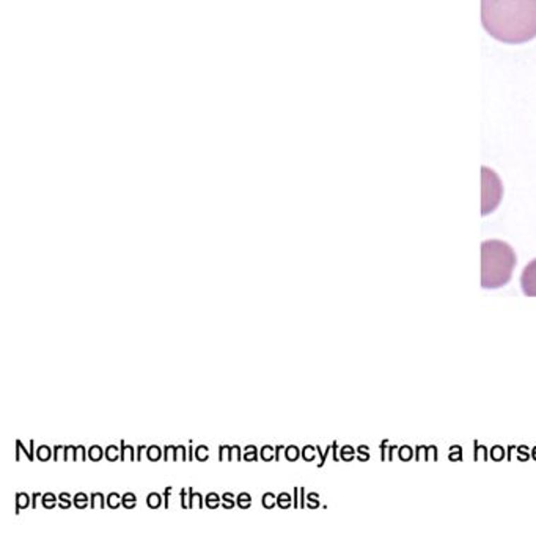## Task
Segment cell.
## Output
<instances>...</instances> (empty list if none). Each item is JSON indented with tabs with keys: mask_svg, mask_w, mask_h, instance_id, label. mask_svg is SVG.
<instances>
[{
	"mask_svg": "<svg viewBox=\"0 0 536 542\" xmlns=\"http://www.w3.org/2000/svg\"><path fill=\"white\" fill-rule=\"evenodd\" d=\"M484 30L506 44H522L536 37V0H482Z\"/></svg>",
	"mask_w": 536,
	"mask_h": 542,
	"instance_id": "6da1fadb",
	"label": "cell"
},
{
	"mask_svg": "<svg viewBox=\"0 0 536 542\" xmlns=\"http://www.w3.org/2000/svg\"><path fill=\"white\" fill-rule=\"evenodd\" d=\"M516 253L504 241L489 239L482 244V288L499 289L511 280Z\"/></svg>",
	"mask_w": 536,
	"mask_h": 542,
	"instance_id": "7a4b0ae2",
	"label": "cell"
},
{
	"mask_svg": "<svg viewBox=\"0 0 536 542\" xmlns=\"http://www.w3.org/2000/svg\"><path fill=\"white\" fill-rule=\"evenodd\" d=\"M483 206H482V214L487 215L491 214L496 207L500 205V200H502V184H500V179L494 175L492 170L486 169L483 167Z\"/></svg>",
	"mask_w": 536,
	"mask_h": 542,
	"instance_id": "3957f363",
	"label": "cell"
},
{
	"mask_svg": "<svg viewBox=\"0 0 536 542\" xmlns=\"http://www.w3.org/2000/svg\"><path fill=\"white\" fill-rule=\"evenodd\" d=\"M520 288L528 297H536V258L527 264L520 275Z\"/></svg>",
	"mask_w": 536,
	"mask_h": 542,
	"instance_id": "277c9868",
	"label": "cell"
},
{
	"mask_svg": "<svg viewBox=\"0 0 536 542\" xmlns=\"http://www.w3.org/2000/svg\"><path fill=\"white\" fill-rule=\"evenodd\" d=\"M29 503H30L29 495H27V493H24V492H19L16 495V514L19 512L20 508H27Z\"/></svg>",
	"mask_w": 536,
	"mask_h": 542,
	"instance_id": "5b68a950",
	"label": "cell"
},
{
	"mask_svg": "<svg viewBox=\"0 0 536 542\" xmlns=\"http://www.w3.org/2000/svg\"><path fill=\"white\" fill-rule=\"evenodd\" d=\"M146 503H148L150 508L156 510L161 506V497H159L157 493H151V495H148V498H146Z\"/></svg>",
	"mask_w": 536,
	"mask_h": 542,
	"instance_id": "8992f818",
	"label": "cell"
},
{
	"mask_svg": "<svg viewBox=\"0 0 536 542\" xmlns=\"http://www.w3.org/2000/svg\"><path fill=\"white\" fill-rule=\"evenodd\" d=\"M205 503H206L208 508H211V510L218 508V506H219V495H218V493H210V495L206 497Z\"/></svg>",
	"mask_w": 536,
	"mask_h": 542,
	"instance_id": "52a82bcc",
	"label": "cell"
},
{
	"mask_svg": "<svg viewBox=\"0 0 536 542\" xmlns=\"http://www.w3.org/2000/svg\"><path fill=\"white\" fill-rule=\"evenodd\" d=\"M121 505L124 506V508H134V506H136V497L132 495V493H126V495H124L123 500H121Z\"/></svg>",
	"mask_w": 536,
	"mask_h": 542,
	"instance_id": "ba28073f",
	"label": "cell"
},
{
	"mask_svg": "<svg viewBox=\"0 0 536 542\" xmlns=\"http://www.w3.org/2000/svg\"><path fill=\"white\" fill-rule=\"evenodd\" d=\"M88 457H90V459H92V461H100L101 457H102V450H101L100 447H93L92 450H90Z\"/></svg>",
	"mask_w": 536,
	"mask_h": 542,
	"instance_id": "9c48e42d",
	"label": "cell"
},
{
	"mask_svg": "<svg viewBox=\"0 0 536 542\" xmlns=\"http://www.w3.org/2000/svg\"><path fill=\"white\" fill-rule=\"evenodd\" d=\"M250 503H252V498H250L247 493H241V495L238 497V505L241 506V508H249Z\"/></svg>",
	"mask_w": 536,
	"mask_h": 542,
	"instance_id": "30bf717a",
	"label": "cell"
},
{
	"mask_svg": "<svg viewBox=\"0 0 536 542\" xmlns=\"http://www.w3.org/2000/svg\"><path fill=\"white\" fill-rule=\"evenodd\" d=\"M43 506L44 508H54L55 506V495L54 493H46L43 497Z\"/></svg>",
	"mask_w": 536,
	"mask_h": 542,
	"instance_id": "8fae6325",
	"label": "cell"
},
{
	"mask_svg": "<svg viewBox=\"0 0 536 542\" xmlns=\"http://www.w3.org/2000/svg\"><path fill=\"white\" fill-rule=\"evenodd\" d=\"M285 451H287V453H285V454H287V459H288V461H296L297 457H299V451H297L296 447L285 448Z\"/></svg>",
	"mask_w": 536,
	"mask_h": 542,
	"instance_id": "7c38bea8",
	"label": "cell"
},
{
	"mask_svg": "<svg viewBox=\"0 0 536 542\" xmlns=\"http://www.w3.org/2000/svg\"><path fill=\"white\" fill-rule=\"evenodd\" d=\"M222 506H224V508H227V510L233 508L234 502H233V493L232 492L224 493V503H222Z\"/></svg>",
	"mask_w": 536,
	"mask_h": 542,
	"instance_id": "4fadbf2b",
	"label": "cell"
},
{
	"mask_svg": "<svg viewBox=\"0 0 536 542\" xmlns=\"http://www.w3.org/2000/svg\"><path fill=\"white\" fill-rule=\"evenodd\" d=\"M274 502H277V500L273 493H266V495L263 497V506H266V508H273V506L275 505Z\"/></svg>",
	"mask_w": 536,
	"mask_h": 542,
	"instance_id": "5bb4252c",
	"label": "cell"
},
{
	"mask_svg": "<svg viewBox=\"0 0 536 542\" xmlns=\"http://www.w3.org/2000/svg\"><path fill=\"white\" fill-rule=\"evenodd\" d=\"M195 454H197V459L198 461H206L208 459V448L206 447H198L197 450H195Z\"/></svg>",
	"mask_w": 536,
	"mask_h": 542,
	"instance_id": "9a60e30c",
	"label": "cell"
},
{
	"mask_svg": "<svg viewBox=\"0 0 536 542\" xmlns=\"http://www.w3.org/2000/svg\"><path fill=\"white\" fill-rule=\"evenodd\" d=\"M277 505L280 506V508H290V497L287 493H282V495L277 498Z\"/></svg>",
	"mask_w": 536,
	"mask_h": 542,
	"instance_id": "2e32d148",
	"label": "cell"
},
{
	"mask_svg": "<svg viewBox=\"0 0 536 542\" xmlns=\"http://www.w3.org/2000/svg\"><path fill=\"white\" fill-rule=\"evenodd\" d=\"M74 505L78 506V508H83V506H87V497L83 495V493H78V495L74 497Z\"/></svg>",
	"mask_w": 536,
	"mask_h": 542,
	"instance_id": "e0dca14e",
	"label": "cell"
},
{
	"mask_svg": "<svg viewBox=\"0 0 536 542\" xmlns=\"http://www.w3.org/2000/svg\"><path fill=\"white\" fill-rule=\"evenodd\" d=\"M118 498H120V495H118V493H110V495H109V498H107V505L110 506V508H118V505H120V503H118Z\"/></svg>",
	"mask_w": 536,
	"mask_h": 542,
	"instance_id": "ac0fdd59",
	"label": "cell"
},
{
	"mask_svg": "<svg viewBox=\"0 0 536 542\" xmlns=\"http://www.w3.org/2000/svg\"><path fill=\"white\" fill-rule=\"evenodd\" d=\"M59 506H60V508H69V506H71V502H69V493H61V495H60V503H59Z\"/></svg>",
	"mask_w": 536,
	"mask_h": 542,
	"instance_id": "d6986e66",
	"label": "cell"
},
{
	"mask_svg": "<svg viewBox=\"0 0 536 542\" xmlns=\"http://www.w3.org/2000/svg\"><path fill=\"white\" fill-rule=\"evenodd\" d=\"M246 451H247V453H246V461H256V448L254 447V445H252V447H247Z\"/></svg>",
	"mask_w": 536,
	"mask_h": 542,
	"instance_id": "ffe728a7",
	"label": "cell"
},
{
	"mask_svg": "<svg viewBox=\"0 0 536 542\" xmlns=\"http://www.w3.org/2000/svg\"><path fill=\"white\" fill-rule=\"evenodd\" d=\"M106 453H107V459L110 461V462H112V461H115L117 459V457H118V450H117V447H109L107 450H106Z\"/></svg>",
	"mask_w": 536,
	"mask_h": 542,
	"instance_id": "44dd1931",
	"label": "cell"
},
{
	"mask_svg": "<svg viewBox=\"0 0 536 542\" xmlns=\"http://www.w3.org/2000/svg\"><path fill=\"white\" fill-rule=\"evenodd\" d=\"M146 451H148V457H150V461H151V459H153V461H156V459H159V456H161V453H159V448H157V447L148 448V450H146Z\"/></svg>",
	"mask_w": 536,
	"mask_h": 542,
	"instance_id": "7402d4cb",
	"label": "cell"
},
{
	"mask_svg": "<svg viewBox=\"0 0 536 542\" xmlns=\"http://www.w3.org/2000/svg\"><path fill=\"white\" fill-rule=\"evenodd\" d=\"M270 451H273V448H270V447H264V448L261 450V457H263L264 461H270V459H273V456L269 454Z\"/></svg>",
	"mask_w": 536,
	"mask_h": 542,
	"instance_id": "603a6c76",
	"label": "cell"
},
{
	"mask_svg": "<svg viewBox=\"0 0 536 542\" xmlns=\"http://www.w3.org/2000/svg\"><path fill=\"white\" fill-rule=\"evenodd\" d=\"M170 493H172V488H167L164 490V506H165V508H169V497H170Z\"/></svg>",
	"mask_w": 536,
	"mask_h": 542,
	"instance_id": "cb8c5ba5",
	"label": "cell"
},
{
	"mask_svg": "<svg viewBox=\"0 0 536 542\" xmlns=\"http://www.w3.org/2000/svg\"><path fill=\"white\" fill-rule=\"evenodd\" d=\"M186 493H187V490H186V489H183V490H181V502H183V508H184V510H187V502H186Z\"/></svg>",
	"mask_w": 536,
	"mask_h": 542,
	"instance_id": "d4e9b609",
	"label": "cell"
},
{
	"mask_svg": "<svg viewBox=\"0 0 536 542\" xmlns=\"http://www.w3.org/2000/svg\"><path fill=\"white\" fill-rule=\"evenodd\" d=\"M304 495H305V489L302 488L301 489V506H302V508H304Z\"/></svg>",
	"mask_w": 536,
	"mask_h": 542,
	"instance_id": "484cf974",
	"label": "cell"
}]
</instances>
